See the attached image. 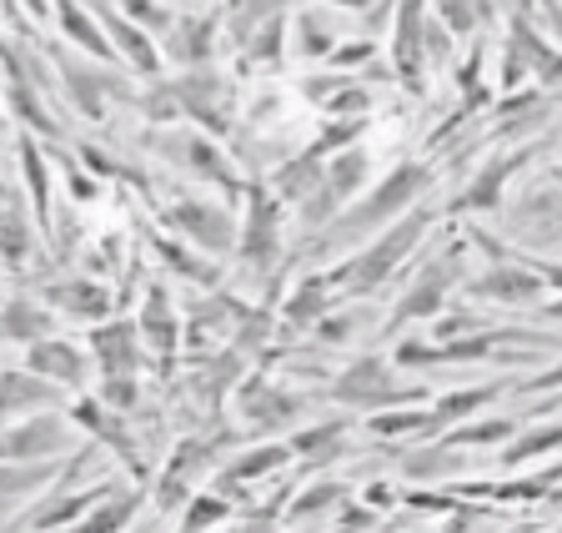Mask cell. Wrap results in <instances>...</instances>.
Listing matches in <instances>:
<instances>
[{"label":"cell","instance_id":"cell-1","mask_svg":"<svg viewBox=\"0 0 562 533\" xmlns=\"http://www.w3.org/2000/svg\"><path fill=\"white\" fill-rule=\"evenodd\" d=\"M427 187H432V166H427V162H397L372 191H367V197H357V202H351L347 212L337 216V222L322 226V242H316V252L372 242L382 226H392L397 216H407L412 207L427 197Z\"/></svg>","mask_w":562,"mask_h":533},{"label":"cell","instance_id":"cell-2","mask_svg":"<svg viewBox=\"0 0 562 533\" xmlns=\"http://www.w3.org/2000/svg\"><path fill=\"white\" fill-rule=\"evenodd\" d=\"M427 226H432V212H427V207H412L407 216H397L392 226H382L372 242L351 247L347 257L327 273V282L337 287V292H347V297L376 292L382 282H392V277L402 273V262L417 252V242L427 237Z\"/></svg>","mask_w":562,"mask_h":533},{"label":"cell","instance_id":"cell-3","mask_svg":"<svg viewBox=\"0 0 562 533\" xmlns=\"http://www.w3.org/2000/svg\"><path fill=\"white\" fill-rule=\"evenodd\" d=\"M331 398H337L341 408H357V413H386V408H417V403H427V388H407V382L397 378V368L386 363V357H376V353H367V357H357V363H347V368L331 378Z\"/></svg>","mask_w":562,"mask_h":533},{"label":"cell","instance_id":"cell-4","mask_svg":"<svg viewBox=\"0 0 562 533\" xmlns=\"http://www.w3.org/2000/svg\"><path fill=\"white\" fill-rule=\"evenodd\" d=\"M161 226L171 232V237L191 242L196 252H206V257H226V252H236V232H241L226 207L201 202V197H176V202H166Z\"/></svg>","mask_w":562,"mask_h":533},{"label":"cell","instance_id":"cell-5","mask_svg":"<svg viewBox=\"0 0 562 533\" xmlns=\"http://www.w3.org/2000/svg\"><path fill=\"white\" fill-rule=\"evenodd\" d=\"M281 202L271 197L267 181H246V222L236 232V257L251 267V273H271L281 262Z\"/></svg>","mask_w":562,"mask_h":533},{"label":"cell","instance_id":"cell-6","mask_svg":"<svg viewBox=\"0 0 562 533\" xmlns=\"http://www.w3.org/2000/svg\"><path fill=\"white\" fill-rule=\"evenodd\" d=\"M468 282V262H462V247L437 252L427 267H417V277L407 282L397 312L386 327H402V322H422V318H442V302L452 297V287Z\"/></svg>","mask_w":562,"mask_h":533},{"label":"cell","instance_id":"cell-7","mask_svg":"<svg viewBox=\"0 0 562 533\" xmlns=\"http://www.w3.org/2000/svg\"><path fill=\"white\" fill-rule=\"evenodd\" d=\"M171 96H176V107H181V116H191L206 136L232 131V81L216 76L211 66H196L181 81H171Z\"/></svg>","mask_w":562,"mask_h":533},{"label":"cell","instance_id":"cell-8","mask_svg":"<svg viewBox=\"0 0 562 533\" xmlns=\"http://www.w3.org/2000/svg\"><path fill=\"white\" fill-rule=\"evenodd\" d=\"M427 0H392V76L412 91L427 81Z\"/></svg>","mask_w":562,"mask_h":533},{"label":"cell","instance_id":"cell-9","mask_svg":"<svg viewBox=\"0 0 562 533\" xmlns=\"http://www.w3.org/2000/svg\"><path fill=\"white\" fill-rule=\"evenodd\" d=\"M161 142V152L171 156L176 166H187L191 177L211 181V187H226L236 197V191H246V181L232 171V162H226V152L216 142H211L206 131H161L156 136Z\"/></svg>","mask_w":562,"mask_h":533},{"label":"cell","instance_id":"cell-10","mask_svg":"<svg viewBox=\"0 0 562 533\" xmlns=\"http://www.w3.org/2000/svg\"><path fill=\"white\" fill-rule=\"evenodd\" d=\"M76 448V433L66 427V418L46 413V418H25L21 427L0 433V458L5 463H50L56 453Z\"/></svg>","mask_w":562,"mask_h":533},{"label":"cell","instance_id":"cell-11","mask_svg":"<svg viewBox=\"0 0 562 533\" xmlns=\"http://www.w3.org/2000/svg\"><path fill=\"white\" fill-rule=\"evenodd\" d=\"M236 408H241V423L251 427H286L292 418H302L306 398H296L292 388H271L257 373V378L236 382Z\"/></svg>","mask_w":562,"mask_h":533},{"label":"cell","instance_id":"cell-12","mask_svg":"<svg viewBox=\"0 0 562 533\" xmlns=\"http://www.w3.org/2000/svg\"><path fill=\"white\" fill-rule=\"evenodd\" d=\"M136 332H140V347H151L156 353V368H171L176 347H181V318H176V302H171V292H166L161 282L146 287Z\"/></svg>","mask_w":562,"mask_h":533},{"label":"cell","instance_id":"cell-13","mask_svg":"<svg viewBox=\"0 0 562 533\" xmlns=\"http://www.w3.org/2000/svg\"><path fill=\"white\" fill-rule=\"evenodd\" d=\"M56 71H60V81H66V91H70V101L86 111L91 121H101L105 116V107H111V96H121L126 86L116 81L111 71H101V60H91V66H81L76 56H66V51H56Z\"/></svg>","mask_w":562,"mask_h":533},{"label":"cell","instance_id":"cell-14","mask_svg":"<svg viewBox=\"0 0 562 533\" xmlns=\"http://www.w3.org/2000/svg\"><path fill=\"white\" fill-rule=\"evenodd\" d=\"M468 297H482V302H532L542 292V277L532 262H492L482 277H468Z\"/></svg>","mask_w":562,"mask_h":533},{"label":"cell","instance_id":"cell-15","mask_svg":"<svg viewBox=\"0 0 562 533\" xmlns=\"http://www.w3.org/2000/svg\"><path fill=\"white\" fill-rule=\"evenodd\" d=\"M91 353L105 378H136L140 363H146L136 322H101V327L91 332Z\"/></svg>","mask_w":562,"mask_h":533},{"label":"cell","instance_id":"cell-16","mask_svg":"<svg viewBox=\"0 0 562 533\" xmlns=\"http://www.w3.org/2000/svg\"><path fill=\"white\" fill-rule=\"evenodd\" d=\"M25 368L41 373L46 382H56V388H86V353L76 343H66V337H41V343L25 347Z\"/></svg>","mask_w":562,"mask_h":533},{"label":"cell","instance_id":"cell-17","mask_svg":"<svg viewBox=\"0 0 562 533\" xmlns=\"http://www.w3.org/2000/svg\"><path fill=\"white\" fill-rule=\"evenodd\" d=\"M95 15L105 21V41H111V51H116V56H126L131 71H140V76L161 71V51L151 46V36H146L131 15H121L116 5H95Z\"/></svg>","mask_w":562,"mask_h":533},{"label":"cell","instance_id":"cell-18","mask_svg":"<svg viewBox=\"0 0 562 533\" xmlns=\"http://www.w3.org/2000/svg\"><path fill=\"white\" fill-rule=\"evenodd\" d=\"M322 181H327V162H322L316 152H306V146L296 156H286V162L271 166V197H277V202H292V207L312 202Z\"/></svg>","mask_w":562,"mask_h":533},{"label":"cell","instance_id":"cell-19","mask_svg":"<svg viewBox=\"0 0 562 533\" xmlns=\"http://www.w3.org/2000/svg\"><path fill=\"white\" fill-rule=\"evenodd\" d=\"M538 156V146H513V152H503V156H492L487 166H482L477 177H472V187L457 197V207H468V212H487V207H497L503 202V187H507V177H513L517 166H527Z\"/></svg>","mask_w":562,"mask_h":533},{"label":"cell","instance_id":"cell-20","mask_svg":"<svg viewBox=\"0 0 562 533\" xmlns=\"http://www.w3.org/2000/svg\"><path fill=\"white\" fill-rule=\"evenodd\" d=\"M166 56L176 66H187V71L211 66V56H216V21L211 15H176L171 31H166Z\"/></svg>","mask_w":562,"mask_h":533},{"label":"cell","instance_id":"cell-21","mask_svg":"<svg viewBox=\"0 0 562 533\" xmlns=\"http://www.w3.org/2000/svg\"><path fill=\"white\" fill-rule=\"evenodd\" d=\"M31 408H60V388L46 382L31 368H11L0 373V423L11 413H31Z\"/></svg>","mask_w":562,"mask_h":533},{"label":"cell","instance_id":"cell-22","mask_svg":"<svg viewBox=\"0 0 562 533\" xmlns=\"http://www.w3.org/2000/svg\"><path fill=\"white\" fill-rule=\"evenodd\" d=\"M46 302L50 308H60L66 318H81V322H105L111 318V308H116V297L105 292L101 282H81V277H70V282H50Z\"/></svg>","mask_w":562,"mask_h":533},{"label":"cell","instance_id":"cell-23","mask_svg":"<svg viewBox=\"0 0 562 533\" xmlns=\"http://www.w3.org/2000/svg\"><path fill=\"white\" fill-rule=\"evenodd\" d=\"M286 463H292V443H261V448H246L222 468L216 488H222V493H236L241 484H257V478L277 474V468H286Z\"/></svg>","mask_w":562,"mask_h":533},{"label":"cell","instance_id":"cell-24","mask_svg":"<svg viewBox=\"0 0 562 533\" xmlns=\"http://www.w3.org/2000/svg\"><path fill=\"white\" fill-rule=\"evenodd\" d=\"M56 25L60 36L70 41V46H81L91 60H116V51H111V41H105V31L95 25V15L86 11V5H76V0H56Z\"/></svg>","mask_w":562,"mask_h":533},{"label":"cell","instance_id":"cell-25","mask_svg":"<svg viewBox=\"0 0 562 533\" xmlns=\"http://www.w3.org/2000/svg\"><path fill=\"white\" fill-rule=\"evenodd\" d=\"M492 398H503V382H482V388H457L442 392L432 408H427V433H442V427H457L462 418H472L477 408H487Z\"/></svg>","mask_w":562,"mask_h":533},{"label":"cell","instance_id":"cell-26","mask_svg":"<svg viewBox=\"0 0 562 533\" xmlns=\"http://www.w3.org/2000/svg\"><path fill=\"white\" fill-rule=\"evenodd\" d=\"M156 257H161L181 282H196V287H206V292L222 282V267L206 262V252H196L191 242H181V237H156Z\"/></svg>","mask_w":562,"mask_h":533},{"label":"cell","instance_id":"cell-27","mask_svg":"<svg viewBox=\"0 0 562 533\" xmlns=\"http://www.w3.org/2000/svg\"><path fill=\"white\" fill-rule=\"evenodd\" d=\"M351 488L341 484V478H316V484H306L302 493L292 498V509H286V519L296 523V529H306V523L316 519H337V509L347 503Z\"/></svg>","mask_w":562,"mask_h":533},{"label":"cell","instance_id":"cell-28","mask_svg":"<svg viewBox=\"0 0 562 533\" xmlns=\"http://www.w3.org/2000/svg\"><path fill=\"white\" fill-rule=\"evenodd\" d=\"M347 418H327V423H312L302 427L292 438V453H302V458H312V468H327V463L341 458V448H347Z\"/></svg>","mask_w":562,"mask_h":533},{"label":"cell","instance_id":"cell-29","mask_svg":"<svg viewBox=\"0 0 562 533\" xmlns=\"http://www.w3.org/2000/svg\"><path fill=\"white\" fill-rule=\"evenodd\" d=\"M331 292H337V287H331L322 273L306 277V282L296 287L292 297H286V308H281V318L292 322L296 332H302V327H316V322H322V318L331 312Z\"/></svg>","mask_w":562,"mask_h":533},{"label":"cell","instance_id":"cell-30","mask_svg":"<svg viewBox=\"0 0 562 533\" xmlns=\"http://www.w3.org/2000/svg\"><path fill=\"white\" fill-rule=\"evenodd\" d=\"M292 36H296L292 41V56L306 60V66H312V60H327L331 51H337V25H331L322 11H302V15H296Z\"/></svg>","mask_w":562,"mask_h":533},{"label":"cell","instance_id":"cell-31","mask_svg":"<svg viewBox=\"0 0 562 533\" xmlns=\"http://www.w3.org/2000/svg\"><path fill=\"white\" fill-rule=\"evenodd\" d=\"M31 242H35V232H31V216H25V207L15 202H0V262L5 267H21L25 257H31Z\"/></svg>","mask_w":562,"mask_h":533},{"label":"cell","instance_id":"cell-32","mask_svg":"<svg viewBox=\"0 0 562 533\" xmlns=\"http://www.w3.org/2000/svg\"><path fill=\"white\" fill-rule=\"evenodd\" d=\"M46 327H50V312L25 302V297H15V302L0 308V337H5V343H41Z\"/></svg>","mask_w":562,"mask_h":533},{"label":"cell","instance_id":"cell-33","mask_svg":"<svg viewBox=\"0 0 562 533\" xmlns=\"http://www.w3.org/2000/svg\"><path fill=\"white\" fill-rule=\"evenodd\" d=\"M286 5H292V0H236L232 15H226V36H232V46L246 51V41L257 36L271 15L286 11Z\"/></svg>","mask_w":562,"mask_h":533},{"label":"cell","instance_id":"cell-34","mask_svg":"<svg viewBox=\"0 0 562 533\" xmlns=\"http://www.w3.org/2000/svg\"><path fill=\"white\" fill-rule=\"evenodd\" d=\"M513 46L522 51V66H532L542 81H562V56L538 36V31H532V25L522 21V15H517V25H513Z\"/></svg>","mask_w":562,"mask_h":533},{"label":"cell","instance_id":"cell-35","mask_svg":"<svg viewBox=\"0 0 562 533\" xmlns=\"http://www.w3.org/2000/svg\"><path fill=\"white\" fill-rule=\"evenodd\" d=\"M21 166H25V181H31V212L41 216V232H46L50 226V171L35 142H21Z\"/></svg>","mask_w":562,"mask_h":533},{"label":"cell","instance_id":"cell-36","mask_svg":"<svg viewBox=\"0 0 562 533\" xmlns=\"http://www.w3.org/2000/svg\"><path fill=\"white\" fill-rule=\"evenodd\" d=\"M457 468H462V453L447 448V443H432V448L412 453V458L402 463V474H407V478H427V484H442V478L457 474Z\"/></svg>","mask_w":562,"mask_h":533},{"label":"cell","instance_id":"cell-37","mask_svg":"<svg viewBox=\"0 0 562 533\" xmlns=\"http://www.w3.org/2000/svg\"><path fill=\"white\" fill-rule=\"evenodd\" d=\"M246 312H251L246 302L216 292V297H206V302H196V327H201V337H206V332H236L246 322Z\"/></svg>","mask_w":562,"mask_h":533},{"label":"cell","instance_id":"cell-38","mask_svg":"<svg viewBox=\"0 0 562 533\" xmlns=\"http://www.w3.org/2000/svg\"><path fill=\"white\" fill-rule=\"evenodd\" d=\"M140 509V493H126V498H101V509L91 513L86 523H76L70 533H121Z\"/></svg>","mask_w":562,"mask_h":533},{"label":"cell","instance_id":"cell-39","mask_svg":"<svg viewBox=\"0 0 562 533\" xmlns=\"http://www.w3.org/2000/svg\"><path fill=\"white\" fill-rule=\"evenodd\" d=\"M367 433L372 438H417V433H427V413L422 408H386V413H372L367 418Z\"/></svg>","mask_w":562,"mask_h":533},{"label":"cell","instance_id":"cell-40","mask_svg":"<svg viewBox=\"0 0 562 533\" xmlns=\"http://www.w3.org/2000/svg\"><path fill=\"white\" fill-rule=\"evenodd\" d=\"M437 11L452 36H472L477 25L492 21V0H437Z\"/></svg>","mask_w":562,"mask_h":533},{"label":"cell","instance_id":"cell-41","mask_svg":"<svg viewBox=\"0 0 562 533\" xmlns=\"http://www.w3.org/2000/svg\"><path fill=\"white\" fill-rule=\"evenodd\" d=\"M513 418H487V423H468V427H452V433H442V443L447 448H472V443H507L513 438Z\"/></svg>","mask_w":562,"mask_h":533},{"label":"cell","instance_id":"cell-42","mask_svg":"<svg viewBox=\"0 0 562 533\" xmlns=\"http://www.w3.org/2000/svg\"><path fill=\"white\" fill-rule=\"evenodd\" d=\"M552 448H562V423H548V427H538V433L513 438L503 448V463H532V458H542V453H552Z\"/></svg>","mask_w":562,"mask_h":533},{"label":"cell","instance_id":"cell-43","mask_svg":"<svg viewBox=\"0 0 562 533\" xmlns=\"http://www.w3.org/2000/svg\"><path fill=\"white\" fill-rule=\"evenodd\" d=\"M232 519V503H226L222 493H206V498H191L187 503V523H181V533H206L216 529V523Z\"/></svg>","mask_w":562,"mask_h":533},{"label":"cell","instance_id":"cell-44","mask_svg":"<svg viewBox=\"0 0 562 533\" xmlns=\"http://www.w3.org/2000/svg\"><path fill=\"white\" fill-rule=\"evenodd\" d=\"M116 11H121V15H131V21H136L140 31H156V36H166V31H171V21H176V15L166 11V5H156V0H121Z\"/></svg>","mask_w":562,"mask_h":533},{"label":"cell","instance_id":"cell-45","mask_svg":"<svg viewBox=\"0 0 562 533\" xmlns=\"http://www.w3.org/2000/svg\"><path fill=\"white\" fill-rule=\"evenodd\" d=\"M50 478V468L41 463V468H0V498H15V493H25V488H35V484H46Z\"/></svg>","mask_w":562,"mask_h":533},{"label":"cell","instance_id":"cell-46","mask_svg":"<svg viewBox=\"0 0 562 533\" xmlns=\"http://www.w3.org/2000/svg\"><path fill=\"white\" fill-rule=\"evenodd\" d=\"M101 403L111 408V413H131V408L140 403L136 378H105V382H101Z\"/></svg>","mask_w":562,"mask_h":533},{"label":"cell","instance_id":"cell-47","mask_svg":"<svg viewBox=\"0 0 562 533\" xmlns=\"http://www.w3.org/2000/svg\"><path fill=\"white\" fill-rule=\"evenodd\" d=\"M372 523H376V513H367V509H347V503L337 509V533H357V529H372Z\"/></svg>","mask_w":562,"mask_h":533},{"label":"cell","instance_id":"cell-48","mask_svg":"<svg viewBox=\"0 0 562 533\" xmlns=\"http://www.w3.org/2000/svg\"><path fill=\"white\" fill-rule=\"evenodd\" d=\"M66 181H70V197H76V202H95V177H86L81 166H70Z\"/></svg>","mask_w":562,"mask_h":533},{"label":"cell","instance_id":"cell-49","mask_svg":"<svg viewBox=\"0 0 562 533\" xmlns=\"http://www.w3.org/2000/svg\"><path fill=\"white\" fill-rule=\"evenodd\" d=\"M548 388H562V363L558 368H548V373H538L532 382H522V392H548Z\"/></svg>","mask_w":562,"mask_h":533},{"label":"cell","instance_id":"cell-50","mask_svg":"<svg viewBox=\"0 0 562 533\" xmlns=\"http://www.w3.org/2000/svg\"><path fill=\"white\" fill-rule=\"evenodd\" d=\"M532 267H538V277H542V282L562 287V267H558V262H532Z\"/></svg>","mask_w":562,"mask_h":533},{"label":"cell","instance_id":"cell-51","mask_svg":"<svg viewBox=\"0 0 562 533\" xmlns=\"http://www.w3.org/2000/svg\"><path fill=\"white\" fill-rule=\"evenodd\" d=\"M548 21H552V36L562 41V5H552V0H548Z\"/></svg>","mask_w":562,"mask_h":533},{"label":"cell","instance_id":"cell-52","mask_svg":"<svg viewBox=\"0 0 562 533\" xmlns=\"http://www.w3.org/2000/svg\"><path fill=\"white\" fill-rule=\"evenodd\" d=\"M21 5H25L31 15H50V0H21Z\"/></svg>","mask_w":562,"mask_h":533},{"label":"cell","instance_id":"cell-53","mask_svg":"<svg viewBox=\"0 0 562 533\" xmlns=\"http://www.w3.org/2000/svg\"><path fill=\"white\" fill-rule=\"evenodd\" d=\"M331 5H347L351 11V5H372V0H331Z\"/></svg>","mask_w":562,"mask_h":533},{"label":"cell","instance_id":"cell-54","mask_svg":"<svg viewBox=\"0 0 562 533\" xmlns=\"http://www.w3.org/2000/svg\"><path fill=\"white\" fill-rule=\"evenodd\" d=\"M548 318H558V322H562V302H552V308H548Z\"/></svg>","mask_w":562,"mask_h":533},{"label":"cell","instance_id":"cell-55","mask_svg":"<svg viewBox=\"0 0 562 533\" xmlns=\"http://www.w3.org/2000/svg\"><path fill=\"white\" fill-rule=\"evenodd\" d=\"M296 533H312V529H296Z\"/></svg>","mask_w":562,"mask_h":533}]
</instances>
